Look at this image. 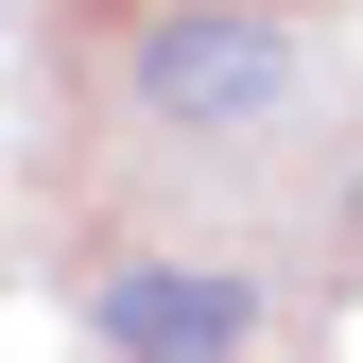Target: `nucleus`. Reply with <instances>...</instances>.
Instances as JSON below:
<instances>
[{"instance_id": "f257e3e1", "label": "nucleus", "mask_w": 363, "mask_h": 363, "mask_svg": "<svg viewBox=\"0 0 363 363\" xmlns=\"http://www.w3.org/2000/svg\"><path fill=\"white\" fill-rule=\"evenodd\" d=\"M121 86H139V121H173V139L277 121L294 104V18H259V0H173V18H139Z\"/></svg>"}, {"instance_id": "f03ea898", "label": "nucleus", "mask_w": 363, "mask_h": 363, "mask_svg": "<svg viewBox=\"0 0 363 363\" xmlns=\"http://www.w3.org/2000/svg\"><path fill=\"white\" fill-rule=\"evenodd\" d=\"M104 346H121V363H259V277L121 259V277H104Z\"/></svg>"}]
</instances>
